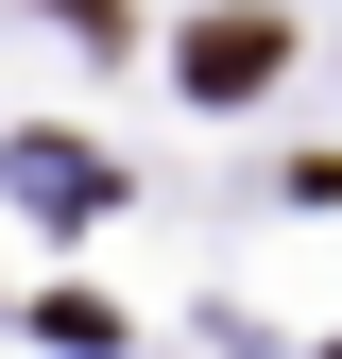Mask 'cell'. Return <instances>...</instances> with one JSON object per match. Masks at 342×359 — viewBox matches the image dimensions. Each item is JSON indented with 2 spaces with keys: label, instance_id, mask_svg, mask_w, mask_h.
I'll use <instances>...</instances> for the list:
<instances>
[{
  "label": "cell",
  "instance_id": "cell-4",
  "mask_svg": "<svg viewBox=\"0 0 342 359\" xmlns=\"http://www.w3.org/2000/svg\"><path fill=\"white\" fill-rule=\"evenodd\" d=\"M52 18L86 34V52H120V34H137V18H120V0H52Z\"/></svg>",
  "mask_w": 342,
  "mask_h": 359
},
{
  "label": "cell",
  "instance_id": "cell-1",
  "mask_svg": "<svg viewBox=\"0 0 342 359\" xmlns=\"http://www.w3.org/2000/svg\"><path fill=\"white\" fill-rule=\"evenodd\" d=\"M274 69H291V18H274V0H205V18L171 34V86H189V103H256Z\"/></svg>",
  "mask_w": 342,
  "mask_h": 359
},
{
  "label": "cell",
  "instance_id": "cell-2",
  "mask_svg": "<svg viewBox=\"0 0 342 359\" xmlns=\"http://www.w3.org/2000/svg\"><path fill=\"white\" fill-rule=\"evenodd\" d=\"M0 189H18L34 222H103L120 205V154L103 137H0Z\"/></svg>",
  "mask_w": 342,
  "mask_h": 359
},
{
  "label": "cell",
  "instance_id": "cell-3",
  "mask_svg": "<svg viewBox=\"0 0 342 359\" xmlns=\"http://www.w3.org/2000/svg\"><path fill=\"white\" fill-rule=\"evenodd\" d=\"M34 342H69V359H103V342H120V308H103V291H34Z\"/></svg>",
  "mask_w": 342,
  "mask_h": 359
}]
</instances>
